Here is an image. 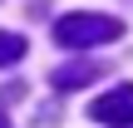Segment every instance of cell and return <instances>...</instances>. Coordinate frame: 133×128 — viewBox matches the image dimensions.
<instances>
[{
    "label": "cell",
    "mask_w": 133,
    "mask_h": 128,
    "mask_svg": "<svg viewBox=\"0 0 133 128\" xmlns=\"http://www.w3.org/2000/svg\"><path fill=\"white\" fill-rule=\"evenodd\" d=\"M123 35V25L114 15H99V10H74L54 25V39L64 49H89V44H114Z\"/></svg>",
    "instance_id": "1"
},
{
    "label": "cell",
    "mask_w": 133,
    "mask_h": 128,
    "mask_svg": "<svg viewBox=\"0 0 133 128\" xmlns=\"http://www.w3.org/2000/svg\"><path fill=\"white\" fill-rule=\"evenodd\" d=\"M89 118L94 123H109V128H128L133 123V84H118L104 99H94L89 104Z\"/></svg>",
    "instance_id": "2"
},
{
    "label": "cell",
    "mask_w": 133,
    "mask_h": 128,
    "mask_svg": "<svg viewBox=\"0 0 133 128\" xmlns=\"http://www.w3.org/2000/svg\"><path fill=\"white\" fill-rule=\"evenodd\" d=\"M99 74H104V64H84V59H79V64H59V69L49 74V84H54L59 94H69V89H84V84H94Z\"/></svg>",
    "instance_id": "3"
},
{
    "label": "cell",
    "mask_w": 133,
    "mask_h": 128,
    "mask_svg": "<svg viewBox=\"0 0 133 128\" xmlns=\"http://www.w3.org/2000/svg\"><path fill=\"white\" fill-rule=\"evenodd\" d=\"M20 54H25V39H20V35H5V30H0V64H15Z\"/></svg>",
    "instance_id": "4"
},
{
    "label": "cell",
    "mask_w": 133,
    "mask_h": 128,
    "mask_svg": "<svg viewBox=\"0 0 133 128\" xmlns=\"http://www.w3.org/2000/svg\"><path fill=\"white\" fill-rule=\"evenodd\" d=\"M0 128H10V118H5V113H0Z\"/></svg>",
    "instance_id": "5"
}]
</instances>
